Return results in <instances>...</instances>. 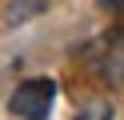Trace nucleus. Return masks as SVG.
<instances>
[{
    "label": "nucleus",
    "mask_w": 124,
    "mask_h": 120,
    "mask_svg": "<svg viewBox=\"0 0 124 120\" xmlns=\"http://www.w3.org/2000/svg\"><path fill=\"white\" fill-rule=\"evenodd\" d=\"M52 96H56V84H52L48 76H36V80H24V84L12 92L8 108H12V116H20V120H44L48 108H52Z\"/></svg>",
    "instance_id": "1"
},
{
    "label": "nucleus",
    "mask_w": 124,
    "mask_h": 120,
    "mask_svg": "<svg viewBox=\"0 0 124 120\" xmlns=\"http://www.w3.org/2000/svg\"><path fill=\"white\" fill-rule=\"evenodd\" d=\"M100 72H104V80H108V84H120V80H124V32L112 40L108 56L100 60Z\"/></svg>",
    "instance_id": "2"
},
{
    "label": "nucleus",
    "mask_w": 124,
    "mask_h": 120,
    "mask_svg": "<svg viewBox=\"0 0 124 120\" xmlns=\"http://www.w3.org/2000/svg\"><path fill=\"white\" fill-rule=\"evenodd\" d=\"M72 120H112V108H108L104 100H96V104H88L84 112H76Z\"/></svg>",
    "instance_id": "3"
},
{
    "label": "nucleus",
    "mask_w": 124,
    "mask_h": 120,
    "mask_svg": "<svg viewBox=\"0 0 124 120\" xmlns=\"http://www.w3.org/2000/svg\"><path fill=\"white\" fill-rule=\"evenodd\" d=\"M104 8H124V0H100Z\"/></svg>",
    "instance_id": "4"
}]
</instances>
